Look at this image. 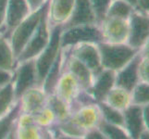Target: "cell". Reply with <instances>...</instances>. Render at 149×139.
I'll return each instance as SVG.
<instances>
[{"label": "cell", "mask_w": 149, "mask_h": 139, "mask_svg": "<svg viewBox=\"0 0 149 139\" xmlns=\"http://www.w3.org/2000/svg\"><path fill=\"white\" fill-rule=\"evenodd\" d=\"M3 32H7V30H6V27H2V28H0V34L3 33Z\"/></svg>", "instance_id": "39"}, {"label": "cell", "mask_w": 149, "mask_h": 139, "mask_svg": "<svg viewBox=\"0 0 149 139\" xmlns=\"http://www.w3.org/2000/svg\"><path fill=\"white\" fill-rule=\"evenodd\" d=\"M98 130L102 133L105 139H127L130 138L126 130L123 127L112 124L102 119L96 126Z\"/></svg>", "instance_id": "26"}, {"label": "cell", "mask_w": 149, "mask_h": 139, "mask_svg": "<svg viewBox=\"0 0 149 139\" xmlns=\"http://www.w3.org/2000/svg\"><path fill=\"white\" fill-rule=\"evenodd\" d=\"M20 112L22 110L18 100L6 114L0 117V139L15 137L17 120Z\"/></svg>", "instance_id": "20"}, {"label": "cell", "mask_w": 149, "mask_h": 139, "mask_svg": "<svg viewBox=\"0 0 149 139\" xmlns=\"http://www.w3.org/2000/svg\"><path fill=\"white\" fill-rule=\"evenodd\" d=\"M102 102L106 103L111 108L123 111L132 104L131 92L124 88H121L120 86L114 85L109 91Z\"/></svg>", "instance_id": "22"}, {"label": "cell", "mask_w": 149, "mask_h": 139, "mask_svg": "<svg viewBox=\"0 0 149 139\" xmlns=\"http://www.w3.org/2000/svg\"><path fill=\"white\" fill-rule=\"evenodd\" d=\"M63 55H64L63 70L70 71L75 77L81 88L84 90H89L94 82V78H95L94 73L84 63H81L80 60L67 54L65 50H63Z\"/></svg>", "instance_id": "14"}, {"label": "cell", "mask_w": 149, "mask_h": 139, "mask_svg": "<svg viewBox=\"0 0 149 139\" xmlns=\"http://www.w3.org/2000/svg\"><path fill=\"white\" fill-rule=\"evenodd\" d=\"M124 118V129L132 139L148 138L149 133L143 119V106L131 104L122 111Z\"/></svg>", "instance_id": "10"}, {"label": "cell", "mask_w": 149, "mask_h": 139, "mask_svg": "<svg viewBox=\"0 0 149 139\" xmlns=\"http://www.w3.org/2000/svg\"><path fill=\"white\" fill-rule=\"evenodd\" d=\"M74 0H48L47 18L50 26L64 25L72 11Z\"/></svg>", "instance_id": "18"}, {"label": "cell", "mask_w": 149, "mask_h": 139, "mask_svg": "<svg viewBox=\"0 0 149 139\" xmlns=\"http://www.w3.org/2000/svg\"><path fill=\"white\" fill-rule=\"evenodd\" d=\"M142 49L138 52L133 59L128 62L123 68L116 73L115 85L120 86L131 92L132 88L139 83L138 77V63L141 59Z\"/></svg>", "instance_id": "15"}, {"label": "cell", "mask_w": 149, "mask_h": 139, "mask_svg": "<svg viewBox=\"0 0 149 139\" xmlns=\"http://www.w3.org/2000/svg\"><path fill=\"white\" fill-rule=\"evenodd\" d=\"M89 23H98L90 1L89 0H74L72 11L63 27L67 28L75 26V25Z\"/></svg>", "instance_id": "16"}, {"label": "cell", "mask_w": 149, "mask_h": 139, "mask_svg": "<svg viewBox=\"0 0 149 139\" xmlns=\"http://www.w3.org/2000/svg\"><path fill=\"white\" fill-rule=\"evenodd\" d=\"M12 86L15 98L18 101L23 93L30 87L37 85L35 59L17 62L13 70Z\"/></svg>", "instance_id": "6"}, {"label": "cell", "mask_w": 149, "mask_h": 139, "mask_svg": "<svg viewBox=\"0 0 149 139\" xmlns=\"http://www.w3.org/2000/svg\"><path fill=\"white\" fill-rule=\"evenodd\" d=\"M13 79V71L0 69V87L11 83Z\"/></svg>", "instance_id": "32"}, {"label": "cell", "mask_w": 149, "mask_h": 139, "mask_svg": "<svg viewBox=\"0 0 149 139\" xmlns=\"http://www.w3.org/2000/svg\"><path fill=\"white\" fill-rule=\"evenodd\" d=\"M29 7L31 8L32 11L33 10H36L38 8H40L47 1V0H26Z\"/></svg>", "instance_id": "35"}, {"label": "cell", "mask_w": 149, "mask_h": 139, "mask_svg": "<svg viewBox=\"0 0 149 139\" xmlns=\"http://www.w3.org/2000/svg\"><path fill=\"white\" fill-rule=\"evenodd\" d=\"M63 66H64V55H63V50L61 48L60 53L54 61L52 66L50 67V69L48 70L42 84V88L44 89V91L47 96L54 94L56 85L58 83L59 77L63 71Z\"/></svg>", "instance_id": "21"}, {"label": "cell", "mask_w": 149, "mask_h": 139, "mask_svg": "<svg viewBox=\"0 0 149 139\" xmlns=\"http://www.w3.org/2000/svg\"><path fill=\"white\" fill-rule=\"evenodd\" d=\"M47 8L48 6L44 11L37 28L28 40L22 51L17 57L16 63L36 58L47 45L51 35V26L47 18Z\"/></svg>", "instance_id": "5"}, {"label": "cell", "mask_w": 149, "mask_h": 139, "mask_svg": "<svg viewBox=\"0 0 149 139\" xmlns=\"http://www.w3.org/2000/svg\"><path fill=\"white\" fill-rule=\"evenodd\" d=\"M102 34L99 23L81 24L62 29L60 34V46L68 49L79 43H99L102 42Z\"/></svg>", "instance_id": "3"}, {"label": "cell", "mask_w": 149, "mask_h": 139, "mask_svg": "<svg viewBox=\"0 0 149 139\" xmlns=\"http://www.w3.org/2000/svg\"><path fill=\"white\" fill-rule=\"evenodd\" d=\"M33 118L35 123L39 127L44 128V129H47V128L52 127L58 122L56 115L47 105H45L39 111L33 114Z\"/></svg>", "instance_id": "30"}, {"label": "cell", "mask_w": 149, "mask_h": 139, "mask_svg": "<svg viewBox=\"0 0 149 139\" xmlns=\"http://www.w3.org/2000/svg\"><path fill=\"white\" fill-rule=\"evenodd\" d=\"M63 25H56L51 27L50 40L47 45L42 50L35 59V67L37 74V85L42 86L43 81L48 70L52 66L56 59L61 51L60 34L62 32Z\"/></svg>", "instance_id": "4"}, {"label": "cell", "mask_w": 149, "mask_h": 139, "mask_svg": "<svg viewBox=\"0 0 149 139\" xmlns=\"http://www.w3.org/2000/svg\"><path fill=\"white\" fill-rule=\"evenodd\" d=\"M102 42L111 44L127 43L129 35V19L105 17L99 22Z\"/></svg>", "instance_id": "8"}, {"label": "cell", "mask_w": 149, "mask_h": 139, "mask_svg": "<svg viewBox=\"0 0 149 139\" xmlns=\"http://www.w3.org/2000/svg\"><path fill=\"white\" fill-rule=\"evenodd\" d=\"M65 50L67 54L80 60L88 68L94 75L101 71L102 64L100 53L96 43H79Z\"/></svg>", "instance_id": "9"}, {"label": "cell", "mask_w": 149, "mask_h": 139, "mask_svg": "<svg viewBox=\"0 0 149 139\" xmlns=\"http://www.w3.org/2000/svg\"><path fill=\"white\" fill-rule=\"evenodd\" d=\"M81 89L75 77L70 71L63 70L56 85L54 94L71 107Z\"/></svg>", "instance_id": "12"}, {"label": "cell", "mask_w": 149, "mask_h": 139, "mask_svg": "<svg viewBox=\"0 0 149 139\" xmlns=\"http://www.w3.org/2000/svg\"><path fill=\"white\" fill-rule=\"evenodd\" d=\"M149 18L148 13L134 9L129 18V35L127 44L138 50L148 43Z\"/></svg>", "instance_id": "7"}, {"label": "cell", "mask_w": 149, "mask_h": 139, "mask_svg": "<svg viewBox=\"0 0 149 139\" xmlns=\"http://www.w3.org/2000/svg\"><path fill=\"white\" fill-rule=\"evenodd\" d=\"M137 10H140L142 12L148 13L149 10V0H138Z\"/></svg>", "instance_id": "36"}, {"label": "cell", "mask_w": 149, "mask_h": 139, "mask_svg": "<svg viewBox=\"0 0 149 139\" xmlns=\"http://www.w3.org/2000/svg\"><path fill=\"white\" fill-rule=\"evenodd\" d=\"M70 118L86 132L97 126L102 115L98 104L95 103V104L78 107L71 112Z\"/></svg>", "instance_id": "11"}, {"label": "cell", "mask_w": 149, "mask_h": 139, "mask_svg": "<svg viewBox=\"0 0 149 139\" xmlns=\"http://www.w3.org/2000/svg\"><path fill=\"white\" fill-rule=\"evenodd\" d=\"M94 9L97 22H100L105 18L107 10L109 8L112 0H89Z\"/></svg>", "instance_id": "31"}, {"label": "cell", "mask_w": 149, "mask_h": 139, "mask_svg": "<svg viewBox=\"0 0 149 139\" xmlns=\"http://www.w3.org/2000/svg\"><path fill=\"white\" fill-rule=\"evenodd\" d=\"M135 8L124 0H112L105 17L129 19Z\"/></svg>", "instance_id": "25"}, {"label": "cell", "mask_w": 149, "mask_h": 139, "mask_svg": "<svg viewBox=\"0 0 149 139\" xmlns=\"http://www.w3.org/2000/svg\"><path fill=\"white\" fill-rule=\"evenodd\" d=\"M84 138H89V139H105L104 136L102 135V133L98 130V128L95 127L93 129H90L86 131Z\"/></svg>", "instance_id": "33"}, {"label": "cell", "mask_w": 149, "mask_h": 139, "mask_svg": "<svg viewBox=\"0 0 149 139\" xmlns=\"http://www.w3.org/2000/svg\"><path fill=\"white\" fill-rule=\"evenodd\" d=\"M32 12L26 0H8L5 27L9 33L15 26Z\"/></svg>", "instance_id": "19"}, {"label": "cell", "mask_w": 149, "mask_h": 139, "mask_svg": "<svg viewBox=\"0 0 149 139\" xmlns=\"http://www.w3.org/2000/svg\"><path fill=\"white\" fill-rule=\"evenodd\" d=\"M97 104L101 110L102 119H104L107 122L112 123V124L124 128V118H123L122 111L109 107L104 102H99Z\"/></svg>", "instance_id": "27"}, {"label": "cell", "mask_w": 149, "mask_h": 139, "mask_svg": "<svg viewBox=\"0 0 149 139\" xmlns=\"http://www.w3.org/2000/svg\"><path fill=\"white\" fill-rule=\"evenodd\" d=\"M124 1H126L127 3H129L131 6H132L133 8L136 9L137 5H138V0H124Z\"/></svg>", "instance_id": "38"}, {"label": "cell", "mask_w": 149, "mask_h": 139, "mask_svg": "<svg viewBox=\"0 0 149 139\" xmlns=\"http://www.w3.org/2000/svg\"><path fill=\"white\" fill-rule=\"evenodd\" d=\"M103 69L111 70L117 73L133 59L139 51L132 46L124 44H111L106 42L97 43Z\"/></svg>", "instance_id": "1"}, {"label": "cell", "mask_w": 149, "mask_h": 139, "mask_svg": "<svg viewBox=\"0 0 149 139\" xmlns=\"http://www.w3.org/2000/svg\"><path fill=\"white\" fill-rule=\"evenodd\" d=\"M47 95L42 86L34 85L30 87L19 98L20 110L28 114H35L47 105Z\"/></svg>", "instance_id": "13"}, {"label": "cell", "mask_w": 149, "mask_h": 139, "mask_svg": "<svg viewBox=\"0 0 149 139\" xmlns=\"http://www.w3.org/2000/svg\"><path fill=\"white\" fill-rule=\"evenodd\" d=\"M143 119L146 128L149 130V104L143 106Z\"/></svg>", "instance_id": "37"}, {"label": "cell", "mask_w": 149, "mask_h": 139, "mask_svg": "<svg viewBox=\"0 0 149 139\" xmlns=\"http://www.w3.org/2000/svg\"><path fill=\"white\" fill-rule=\"evenodd\" d=\"M149 83L139 82L131 91L132 104L143 106L149 104Z\"/></svg>", "instance_id": "29"}, {"label": "cell", "mask_w": 149, "mask_h": 139, "mask_svg": "<svg viewBox=\"0 0 149 139\" xmlns=\"http://www.w3.org/2000/svg\"><path fill=\"white\" fill-rule=\"evenodd\" d=\"M8 0H0V28L5 26V19H6V8Z\"/></svg>", "instance_id": "34"}, {"label": "cell", "mask_w": 149, "mask_h": 139, "mask_svg": "<svg viewBox=\"0 0 149 139\" xmlns=\"http://www.w3.org/2000/svg\"><path fill=\"white\" fill-rule=\"evenodd\" d=\"M47 105L54 112L58 122L67 120L71 115L70 105H69L68 103H66L62 99H60L55 94H51L47 96Z\"/></svg>", "instance_id": "24"}, {"label": "cell", "mask_w": 149, "mask_h": 139, "mask_svg": "<svg viewBox=\"0 0 149 139\" xmlns=\"http://www.w3.org/2000/svg\"><path fill=\"white\" fill-rule=\"evenodd\" d=\"M16 101L11 83L0 87V117L6 114Z\"/></svg>", "instance_id": "28"}, {"label": "cell", "mask_w": 149, "mask_h": 139, "mask_svg": "<svg viewBox=\"0 0 149 139\" xmlns=\"http://www.w3.org/2000/svg\"><path fill=\"white\" fill-rule=\"evenodd\" d=\"M116 73L111 70L102 69L95 75L93 85L88 91L93 96L96 103L102 102L109 91L115 85Z\"/></svg>", "instance_id": "17"}, {"label": "cell", "mask_w": 149, "mask_h": 139, "mask_svg": "<svg viewBox=\"0 0 149 139\" xmlns=\"http://www.w3.org/2000/svg\"><path fill=\"white\" fill-rule=\"evenodd\" d=\"M47 6L48 0L40 8L31 12L26 18L23 19L17 26H15L8 33L9 42L16 59L22 51L23 47L27 44L28 40L32 36L35 29L37 28L42 15Z\"/></svg>", "instance_id": "2"}, {"label": "cell", "mask_w": 149, "mask_h": 139, "mask_svg": "<svg viewBox=\"0 0 149 139\" xmlns=\"http://www.w3.org/2000/svg\"><path fill=\"white\" fill-rule=\"evenodd\" d=\"M16 66V57L9 42L8 33L0 34V69L13 71Z\"/></svg>", "instance_id": "23"}]
</instances>
